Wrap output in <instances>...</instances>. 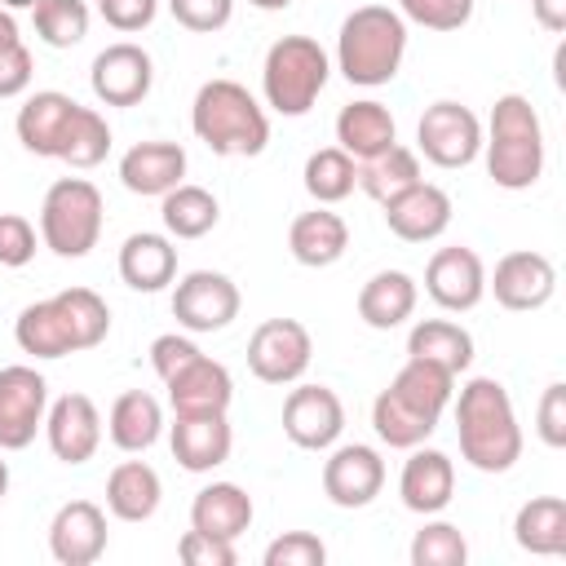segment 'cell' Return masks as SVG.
I'll return each mask as SVG.
<instances>
[{
	"label": "cell",
	"mask_w": 566,
	"mask_h": 566,
	"mask_svg": "<svg viewBox=\"0 0 566 566\" xmlns=\"http://www.w3.org/2000/svg\"><path fill=\"white\" fill-rule=\"evenodd\" d=\"M172 18L186 27V31H199V35H212L230 22L234 13V0H168Z\"/></svg>",
	"instance_id": "cell-44"
},
{
	"label": "cell",
	"mask_w": 566,
	"mask_h": 566,
	"mask_svg": "<svg viewBox=\"0 0 566 566\" xmlns=\"http://www.w3.org/2000/svg\"><path fill=\"white\" fill-rule=\"evenodd\" d=\"M190 128L212 155H261L270 142V119L239 80H208L195 93Z\"/></svg>",
	"instance_id": "cell-5"
},
{
	"label": "cell",
	"mask_w": 566,
	"mask_h": 566,
	"mask_svg": "<svg viewBox=\"0 0 566 566\" xmlns=\"http://www.w3.org/2000/svg\"><path fill=\"white\" fill-rule=\"evenodd\" d=\"M0 4H4V9H35L40 0H0Z\"/></svg>",
	"instance_id": "cell-53"
},
{
	"label": "cell",
	"mask_w": 566,
	"mask_h": 566,
	"mask_svg": "<svg viewBox=\"0 0 566 566\" xmlns=\"http://www.w3.org/2000/svg\"><path fill=\"white\" fill-rule=\"evenodd\" d=\"M451 389H455V376L447 367L424 363V358H407L402 371L389 380V389H380L371 402L376 438L394 451L420 447L438 429V420L451 402Z\"/></svg>",
	"instance_id": "cell-1"
},
{
	"label": "cell",
	"mask_w": 566,
	"mask_h": 566,
	"mask_svg": "<svg viewBox=\"0 0 566 566\" xmlns=\"http://www.w3.org/2000/svg\"><path fill=\"white\" fill-rule=\"evenodd\" d=\"M168 402H172V416H221L234 398V380L230 371L208 358V354H195L186 367H177L168 380Z\"/></svg>",
	"instance_id": "cell-19"
},
{
	"label": "cell",
	"mask_w": 566,
	"mask_h": 566,
	"mask_svg": "<svg viewBox=\"0 0 566 566\" xmlns=\"http://www.w3.org/2000/svg\"><path fill=\"white\" fill-rule=\"evenodd\" d=\"M75 97H66V93H57V88H44V93H31L27 102H22V111H18V142L31 150V155H40V159H57V142H62V133H66V124H71V115H75Z\"/></svg>",
	"instance_id": "cell-25"
},
{
	"label": "cell",
	"mask_w": 566,
	"mask_h": 566,
	"mask_svg": "<svg viewBox=\"0 0 566 566\" xmlns=\"http://www.w3.org/2000/svg\"><path fill=\"white\" fill-rule=\"evenodd\" d=\"M195 354H203L190 336H177V332H164V336H155L150 340V367L159 371V380H168L177 367H186Z\"/></svg>",
	"instance_id": "cell-47"
},
{
	"label": "cell",
	"mask_w": 566,
	"mask_h": 566,
	"mask_svg": "<svg viewBox=\"0 0 566 566\" xmlns=\"http://www.w3.org/2000/svg\"><path fill=\"white\" fill-rule=\"evenodd\" d=\"M380 208H385V226L402 243H429L451 226V195L433 181H416Z\"/></svg>",
	"instance_id": "cell-21"
},
{
	"label": "cell",
	"mask_w": 566,
	"mask_h": 566,
	"mask_svg": "<svg viewBox=\"0 0 566 566\" xmlns=\"http://www.w3.org/2000/svg\"><path fill=\"white\" fill-rule=\"evenodd\" d=\"M420 181V159H416V150H407V146H389V150H380V155H371V159H363L358 164V186L376 199V203H389L394 195H402L407 186H416Z\"/></svg>",
	"instance_id": "cell-36"
},
{
	"label": "cell",
	"mask_w": 566,
	"mask_h": 566,
	"mask_svg": "<svg viewBox=\"0 0 566 566\" xmlns=\"http://www.w3.org/2000/svg\"><path fill=\"white\" fill-rule=\"evenodd\" d=\"M416 310V279L407 270H380L358 292V318L376 332H394Z\"/></svg>",
	"instance_id": "cell-30"
},
{
	"label": "cell",
	"mask_w": 566,
	"mask_h": 566,
	"mask_svg": "<svg viewBox=\"0 0 566 566\" xmlns=\"http://www.w3.org/2000/svg\"><path fill=\"white\" fill-rule=\"evenodd\" d=\"M102 234V190L84 177H62L44 190L40 203V239L49 252L75 261L97 248Z\"/></svg>",
	"instance_id": "cell-8"
},
{
	"label": "cell",
	"mask_w": 566,
	"mask_h": 566,
	"mask_svg": "<svg viewBox=\"0 0 566 566\" xmlns=\"http://www.w3.org/2000/svg\"><path fill=\"white\" fill-rule=\"evenodd\" d=\"M186 177V150L177 142H137L124 150L119 159V181L124 190L150 199V195H168L172 186H181Z\"/></svg>",
	"instance_id": "cell-23"
},
{
	"label": "cell",
	"mask_w": 566,
	"mask_h": 566,
	"mask_svg": "<svg viewBox=\"0 0 566 566\" xmlns=\"http://www.w3.org/2000/svg\"><path fill=\"white\" fill-rule=\"evenodd\" d=\"M486 287L495 292V301H500L504 310L526 314V310H539V305L553 301V292H557V270H553V261H548L544 252L522 248V252H509V256L495 261V274L486 279Z\"/></svg>",
	"instance_id": "cell-16"
},
{
	"label": "cell",
	"mask_w": 566,
	"mask_h": 566,
	"mask_svg": "<svg viewBox=\"0 0 566 566\" xmlns=\"http://www.w3.org/2000/svg\"><path fill=\"white\" fill-rule=\"evenodd\" d=\"M420 155L438 168H469L482 150V119L460 102H433L424 106L416 124Z\"/></svg>",
	"instance_id": "cell-9"
},
{
	"label": "cell",
	"mask_w": 566,
	"mask_h": 566,
	"mask_svg": "<svg viewBox=\"0 0 566 566\" xmlns=\"http://www.w3.org/2000/svg\"><path fill=\"white\" fill-rule=\"evenodd\" d=\"M478 0H398V13L424 31H460Z\"/></svg>",
	"instance_id": "cell-41"
},
{
	"label": "cell",
	"mask_w": 566,
	"mask_h": 566,
	"mask_svg": "<svg viewBox=\"0 0 566 566\" xmlns=\"http://www.w3.org/2000/svg\"><path fill=\"white\" fill-rule=\"evenodd\" d=\"M354 186H358V164L340 146H323L305 159V190L318 203H340L354 195Z\"/></svg>",
	"instance_id": "cell-38"
},
{
	"label": "cell",
	"mask_w": 566,
	"mask_h": 566,
	"mask_svg": "<svg viewBox=\"0 0 566 566\" xmlns=\"http://www.w3.org/2000/svg\"><path fill=\"white\" fill-rule=\"evenodd\" d=\"M159 500H164V482H159V473L146 460H124V464L111 469V478H106V509L119 522L155 517Z\"/></svg>",
	"instance_id": "cell-31"
},
{
	"label": "cell",
	"mask_w": 566,
	"mask_h": 566,
	"mask_svg": "<svg viewBox=\"0 0 566 566\" xmlns=\"http://www.w3.org/2000/svg\"><path fill=\"white\" fill-rule=\"evenodd\" d=\"M22 35H18V22H13V13L9 9H0V49L4 44H18Z\"/></svg>",
	"instance_id": "cell-51"
},
{
	"label": "cell",
	"mask_w": 566,
	"mask_h": 566,
	"mask_svg": "<svg viewBox=\"0 0 566 566\" xmlns=\"http://www.w3.org/2000/svg\"><path fill=\"white\" fill-rule=\"evenodd\" d=\"M248 4H256V9H265V13H279V9H287L292 0H248Z\"/></svg>",
	"instance_id": "cell-52"
},
{
	"label": "cell",
	"mask_w": 566,
	"mask_h": 566,
	"mask_svg": "<svg viewBox=\"0 0 566 566\" xmlns=\"http://www.w3.org/2000/svg\"><path fill=\"white\" fill-rule=\"evenodd\" d=\"M172 318L186 332H221L239 318V287L221 270H190L172 292Z\"/></svg>",
	"instance_id": "cell-12"
},
{
	"label": "cell",
	"mask_w": 566,
	"mask_h": 566,
	"mask_svg": "<svg viewBox=\"0 0 566 566\" xmlns=\"http://www.w3.org/2000/svg\"><path fill=\"white\" fill-rule=\"evenodd\" d=\"M424 292L451 310V314H464L473 310L482 296H486V270H482V256L473 248H438L424 265Z\"/></svg>",
	"instance_id": "cell-17"
},
{
	"label": "cell",
	"mask_w": 566,
	"mask_h": 566,
	"mask_svg": "<svg viewBox=\"0 0 566 566\" xmlns=\"http://www.w3.org/2000/svg\"><path fill=\"white\" fill-rule=\"evenodd\" d=\"M111 332V310L93 287H66L49 301H35L18 314L13 336L31 358H66L102 345Z\"/></svg>",
	"instance_id": "cell-2"
},
{
	"label": "cell",
	"mask_w": 566,
	"mask_h": 566,
	"mask_svg": "<svg viewBox=\"0 0 566 566\" xmlns=\"http://www.w3.org/2000/svg\"><path fill=\"white\" fill-rule=\"evenodd\" d=\"M31 13H35V35L49 49H75L88 35V4L84 0H40Z\"/></svg>",
	"instance_id": "cell-39"
},
{
	"label": "cell",
	"mask_w": 566,
	"mask_h": 566,
	"mask_svg": "<svg viewBox=\"0 0 566 566\" xmlns=\"http://www.w3.org/2000/svg\"><path fill=\"white\" fill-rule=\"evenodd\" d=\"M31 75H35L31 49H27L22 40H18V44H4V49H0V97H18V93H27Z\"/></svg>",
	"instance_id": "cell-48"
},
{
	"label": "cell",
	"mask_w": 566,
	"mask_h": 566,
	"mask_svg": "<svg viewBox=\"0 0 566 566\" xmlns=\"http://www.w3.org/2000/svg\"><path fill=\"white\" fill-rule=\"evenodd\" d=\"M159 217H164V230H168L172 239H203V234L221 221V208H217L212 190L181 181V186H172V190L164 195Z\"/></svg>",
	"instance_id": "cell-35"
},
{
	"label": "cell",
	"mask_w": 566,
	"mask_h": 566,
	"mask_svg": "<svg viewBox=\"0 0 566 566\" xmlns=\"http://www.w3.org/2000/svg\"><path fill=\"white\" fill-rule=\"evenodd\" d=\"M336 142H340V150L354 164H363V159H371V155H380V150H389L398 142V124H394V115L380 102L363 97V102L340 106V115H336Z\"/></svg>",
	"instance_id": "cell-27"
},
{
	"label": "cell",
	"mask_w": 566,
	"mask_h": 566,
	"mask_svg": "<svg viewBox=\"0 0 566 566\" xmlns=\"http://www.w3.org/2000/svg\"><path fill=\"white\" fill-rule=\"evenodd\" d=\"M398 495L420 517L442 513L451 504V495H455V464H451V455L433 451V447H411V460L402 464V478H398Z\"/></svg>",
	"instance_id": "cell-22"
},
{
	"label": "cell",
	"mask_w": 566,
	"mask_h": 566,
	"mask_svg": "<svg viewBox=\"0 0 566 566\" xmlns=\"http://www.w3.org/2000/svg\"><path fill=\"white\" fill-rule=\"evenodd\" d=\"M469 544L460 535V526L451 522H424L411 539V562L416 566H464Z\"/></svg>",
	"instance_id": "cell-40"
},
{
	"label": "cell",
	"mask_w": 566,
	"mask_h": 566,
	"mask_svg": "<svg viewBox=\"0 0 566 566\" xmlns=\"http://www.w3.org/2000/svg\"><path fill=\"white\" fill-rule=\"evenodd\" d=\"M486 172L500 190H531L544 172V128L522 93H504L491 106V133L482 137Z\"/></svg>",
	"instance_id": "cell-6"
},
{
	"label": "cell",
	"mask_w": 566,
	"mask_h": 566,
	"mask_svg": "<svg viewBox=\"0 0 566 566\" xmlns=\"http://www.w3.org/2000/svg\"><path fill=\"white\" fill-rule=\"evenodd\" d=\"M314 354L310 332L296 318H265L252 336H248V367L256 380L265 385H292L305 376Z\"/></svg>",
	"instance_id": "cell-10"
},
{
	"label": "cell",
	"mask_w": 566,
	"mask_h": 566,
	"mask_svg": "<svg viewBox=\"0 0 566 566\" xmlns=\"http://www.w3.org/2000/svg\"><path fill=\"white\" fill-rule=\"evenodd\" d=\"M513 539L522 553L535 557H562L566 553V500L562 495H535L513 517Z\"/></svg>",
	"instance_id": "cell-33"
},
{
	"label": "cell",
	"mask_w": 566,
	"mask_h": 566,
	"mask_svg": "<svg viewBox=\"0 0 566 566\" xmlns=\"http://www.w3.org/2000/svg\"><path fill=\"white\" fill-rule=\"evenodd\" d=\"M407 358H424V363H438L451 376H460L473 363V336L451 318H424L407 332Z\"/></svg>",
	"instance_id": "cell-34"
},
{
	"label": "cell",
	"mask_w": 566,
	"mask_h": 566,
	"mask_svg": "<svg viewBox=\"0 0 566 566\" xmlns=\"http://www.w3.org/2000/svg\"><path fill=\"white\" fill-rule=\"evenodd\" d=\"M88 84H93V97L102 106H137L155 84V62L142 44L119 40V44H106L93 57Z\"/></svg>",
	"instance_id": "cell-13"
},
{
	"label": "cell",
	"mask_w": 566,
	"mask_h": 566,
	"mask_svg": "<svg viewBox=\"0 0 566 566\" xmlns=\"http://www.w3.org/2000/svg\"><path fill=\"white\" fill-rule=\"evenodd\" d=\"M111 150V128L93 106H75L62 142H57V159L71 168H97Z\"/></svg>",
	"instance_id": "cell-37"
},
{
	"label": "cell",
	"mask_w": 566,
	"mask_h": 566,
	"mask_svg": "<svg viewBox=\"0 0 566 566\" xmlns=\"http://www.w3.org/2000/svg\"><path fill=\"white\" fill-rule=\"evenodd\" d=\"M535 429H539L544 447H553V451H562V447H566V385H562V380H553V385L544 389V398H539V416H535Z\"/></svg>",
	"instance_id": "cell-46"
},
{
	"label": "cell",
	"mask_w": 566,
	"mask_h": 566,
	"mask_svg": "<svg viewBox=\"0 0 566 566\" xmlns=\"http://www.w3.org/2000/svg\"><path fill=\"white\" fill-rule=\"evenodd\" d=\"M97 9L106 18V27H115V31H142L155 22L159 0H97Z\"/></svg>",
	"instance_id": "cell-49"
},
{
	"label": "cell",
	"mask_w": 566,
	"mask_h": 566,
	"mask_svg": "<svg viewBox=\"0 0 566 566\" xmlns=\"http://www.w3.org/2000/svg\"><path fill=\"white\" fill-rule=\"evenodd\" d=\"M531 13L544 31H566V0H531Z\"/></svg>",
	"instance_id": "cell-50"
},
{
	"label": "cell",
	"mask_w": 566,
	"mask_h": 566,
	"mask_svg": "<svg viewBox=\"0 0 566 566\" xmlns=\"http://www.w3.org/2000/svg\"><path fill=\"white\" fill-rule=\"evenodd\" d=\"M407 53V18L389 4H363L340 22L336 71L358 88H380L398 75Z\"/></svg>",
	"instance_id": "cell-4"
},
{
	"label": "cell",
	"mask_w": 566,
	"mask_h": 566,
	"mask_svg": "<svg viewBox=\"0 0 566 566\" xmlns=\"http://www.w3.org/2000/svg\"><path fill=\"white\" fill-rule=\"evenodd\" d=\"M44 433H49V451L62 464H84L102 447V416L88 394H62L44 411Z\"/></svg>",
	"instance_id": "cell-18"
},
{
	"label": "cell",
	"mask_w": 566,
	"mask_h": 566,
	"mask_svg": "<svg viewBox=\"0 0 566 566\" xmlns=\"http://www.w3.org/2000/svg\"><path fill=\"white\" fill-rule=\"evenodd\" d=\"M327 548L310 531H283L279 539L265 544V566H323Z\"/></svg>",
	"instance_id": "cell-42"
},
{
	"label": "cell",
	"mask_w": 566,
	"mask_h": 566,
	"mask_svg": "<svg viewBox=\"0 0 566 566\" xmlns=\"http://www.w3.org/2000/svg\"><path fill=\"white\" fill-rule=\"evenodd\" d=\"M332 75V62L323 53L318 40L310 35H283L270 44L265 66H261V88H265V106H274L279 115H305L323 84Z\"/></svg>",
	"instance_id": "cell-7"
},
{
	"label": "cell",
	"mask_w": 566,
	"mask_h": 566,
	"mask_svg": "<svg viewBox=\"0 0 566 566\" xmlns=\"http://www.w3.org/2000/svg\"><path fill=\"white\" fill-rule=\"evenodd\" d=\"M49 385L35 367H0V451H22L35 442V429L44 424Z\"/></svg>",
	"instance_id": "cell-11"
},
{
	"label": "cell",
	"mask_w": 566,
	"mask_h": 566,
	"mask_svg": "<svg viewBox=\"0 0 566 566\" xmlns=\"http://www.w3.org/2000/svg\"><path fill=\"white\" fill-rule=\"evenodd\" d=\"M119 279L133 287V292H159L177 279V248L168 234H155V230H137L124 239L119 248Z\"/></svg>",
	"instance_id": "cell-26"
},
{
	"label": "cell",
	"mask_w": 566,
	"mask_h": 566,
	"mask_svg": "<svg viewBox=\"0 0 566 566\" xmlns=\"http://www.w3.org/2000/svg\"><path fill=\"white\" fill-rule=\"evenodd\" d=\"M234 433L226 411L221 416H177L172 424V455L186 473H212L217 464L230 460Z\"/></svg>",
	"instance_id": "cell-24"
},
{
	"label": "cell",
	"mask_w": 566,
	"mask_h": 566,
	"mask_svg": "<svg viewBox=\"0 0 566 566\" xmlns=\"http://www.w3.org/2000/svg\"><path fill=\"white\" fill-rule=\"evenodd\" d=\"M106 433H111V442H115L119 451H128V455L155 447L159 433H164V407H159V398L146 394V389H128V394H119V398L111 402Z\"/></svg>",
	"instance_id": "cell-29"
},
{
	"label": "cell",
	"mask_w": 566,
	"mask_h": 566,
	"mask_svg": "<svg viewBox=\"0 0 566 566\" xmlns=\"http://www.w3.org/2000/svg\"><path fill=\"white\" fill-rule=\"evenodd\" d=\"M49 553L62 566H93L106 553V513L93 500H71L49 522Z\"/></svg>",
	"instance_id": "cell-20"
},
{
	"label": "cell",
	"mask_w": 566,
	"mask_h": 566,
	"mask_svg": "<svg viewBox=\"0 0 566 566\" xmlns=\"http://www.w3.org/2000/svg\"><path fill=\"white\" fill-rule=\"evenodd\" d=\"M345 429V407L336 398V389L327 385H301L287 394L283 402V433L301 447V451H327L336 447Z\"/></svg>",
	"instance_id": "cell-14"
},
{
	"label": "cell",
	"mask_w": 566,
	"mask_h": 566,
	"mask_svg": "<svg viewBox=\"0 0 566 566\" xmlns=\"http://www.w3.org/2000/svg\"><path fill=\"white\" fill-rule=\"evenodd\" d=\"M190 526L203 531V535H217V539H239L248 526H252V500L243 486L234 482H212L195 495L190 504Z\"/></svg>",
	"instance_id": "cell-32"
},
{
	"label": "cell",
	"mask_w": 566,
	"mask_h": 566,
	"mask_svg": "<svg viewBox=\"0 0 566 566\" xmlns=\"http://www.w3.org/2000/svg\"><path fill=\"white\" fill-rule=\"evenodd\" d=\"M455 433H460V455L478 473H509L522 460V424H517L513 398L491 376H473L460 389Z\"/></svg>",
	"instance_id": "cell-3"
},
{
	"label": "cell",
	"mask_w": 566,
	"mask_h": 566,
	"mask_svg": "<svg viewBox=\"0 0 566 566\" xmlns=\"http://www.w3.org/2000/svg\"><path fill=\"white\" fill-rule=\"evenodd\" d=\"M385 486V460L367 442H345L323 464V491L336 509H367Z\"/></svg>",
	"instance_id": "cell-15"
},
{
	"label": "cell",
	"mask_w": 566,
	"mask_h": 566,
	"mask_svg": "<svg viewBox=\"0 0 566 566\" xmlns=\"http://www.w3.org/2000/svg\"><path fill=\"white\" fill-rule=\"evenodd\" d=\"M287 248H292V256H296L301 265H310V270L336 265V261L345 256V248H349V226H345L327 203H318L314 212H301V217L292 221Z\"/></svg>",
	"instance_id": "cell-28"
},
{
	"label": "cell",
	"mask_w": 566,
	"mask_h": 566,
	"mask_svg": "<svg viewBox=\"0 0 566 566\" xmlns=\"http://www.w3.org/2000/svg\"><path fill=\"white\" fill-rule=\"evenodd\" d=\"M177 557L186 566H234V544L230 539H217V535H203V531H186L181 544H177Z\"/></svg>",
	"instance_id": "cell-45"
},
{
	"label": "cell",
	"mask_w": 566,
	"mask_h": 566,
	"mask_svg": "<svg viewBox=\"0 0 566 566\" xmlns=\"http://www.w3.org/2000/svg\"><path fill=\"white\" fill-rule=\"evenodd\" d=\"M4 495H9V464L0 460V500H4Z\"/></svg>",
	"instance_id": "cell-54"
},
{
	"label": "cell",
	"mask_w": 566,
	"mask_h": 566,
	"mask_svg": "<svg viewBox=\"0 0 566 566\" xmlns=\"http://www.w3.org/2000/svg\"><path fill=\"white\" fill-rule=\"evenodd\" d=\"M35 256V226L18 212H0V265L22 270Z\"/></svg>",
	"instance_id": "cell-43"
}]
</instances>
